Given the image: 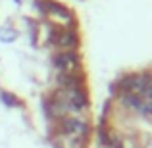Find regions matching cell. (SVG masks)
Wrapping results in <instances>:
<instances>
[{"label": "cell", "mask_w": 152, "mask_h": 148, "mask_svg": "<svg viewBox=\"0 0 152 148\" xmlns=\"http://www.w3.org/2000/svg\"><path fill=\"white\" fill-rule=\"evenodd\" d=\"M62 100L66 102V106L69 110H75V112L85 110L87 106V96L83 93V89H64Z\"/></svg>", "instance_id": "1"}, {"label": "cell", "mask_w": 152, "mask_h": 148, "mask_svg": "<svg viewBox=\"0 0 152 148\" xmlns=\"http://www.w3.org/2000/svg\"><path fill=\"white\" fill-rule=\"evenodd\" d=\"M54 66L60 73H75L79 67V58L75 52H62L54 58Z\"/></svg>", "instance_id": "2"}, {"label": "cell", "mask_w": 152, "mask_h": 148, "mask_svg": "<svg viewBox=\"0 0 152 148\" xmlns=\"http://www.w3.org/2000/svg\"><path fill=\"white\" fill-rule=\"evenodd\" d=\"M62 131L66 135H69V137H81V139H85L87 133H89L87 125L77 117H66L62 121Z\"/></svg>", "instance_id": "3"}, {"label": "cell", "mask_w": 152, "mask_h": 148, "mask_svg": "<svg viewBox=\"0 0 152 148\" xmlns=\"http://www.w3.org/2000/svg\"><path fill=\"white\" fill-rule=\"evenodd\" d=\"M58 44L66 46V48H71V46L77 44V37H75L71 31H66V33H62V37L58 39Z\"/></svg>", "instance_id": "4"}, {"label": "cell", "mask_w": 152, "mask_h": 148, "mask_svg": "<svg viewBox=\"0 0 152 148\" xmlns=\"http://www.w3.org/2000/svg\"><path fill=\"white\" fill-rule=\"evenodd\" d=\"M0 100H2V104H4V106H8V108L19 106V100L15 98L12 93H8V90H0Z\"/></svg>", "instance_id": "5"}, {"label": "cell", "mask_w": 152, "mask_h": 148, "mask_svg": "<svg viewBox=\"0 0 152 148\" xmlns=\"http://www.w3.org/2000/svg\"><path fill=\"white\" fill-rule=\"evenodd\" d=\"M48 8H50V12H52L54 15H60V17L69 19V12H67L64 6H60V4H54V2H48Z\"/></svg>", "instance_id": "6"}, {"label": "cell", "mask_w": 152, "mask_h": 148, "mask_svg": "<svg viewBox=\"0 0 152 148\" xmlns=\"http://www.w3.org/2000/svg\"><path fill=\"white\" fill-rule=\"evenodd\" d=\"M15 39V31L10 29V27H2L0 29V41L2 42H12Z\"/></svg>", "instance_id": "7"}, {"label": "cell", "mask_w": 152, "mask_h": 148, "mask_svg": "<svg viewBox=\"0 0 152 148\" xmlns=\"http://www.w3.org/2000/svg\"><path fill=\"white\" fill-rule=\"evenodd\" d=\"M139 110L142 112V114H152V98H146L141 102V106H139Z\"/></svg>", "instance_id": "8"}]
</instances>
